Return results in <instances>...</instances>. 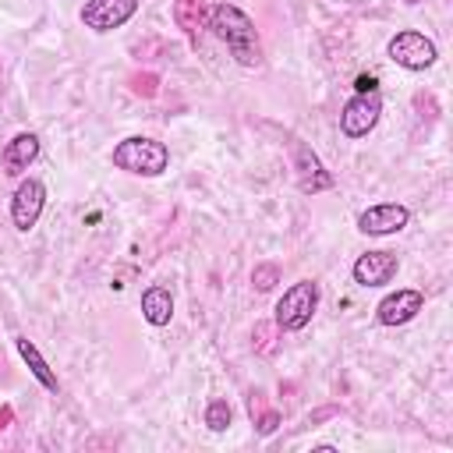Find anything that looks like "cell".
<instances>
[{"label": "cell", "instance_id": "obj_19", "mask_svg": "<svg viewBox=\"0 0 453 453\" xmlns=\"http://www.w3.org/2000/svg\"><path fill=\"white\" fill-rule=\"evenodd\" d=\"M251 283H255L258 290H273V287L280 283V269H276L273 262H262V265H255V273H251Z\"/></svg>", "mask_w": 453, "mask_h": 453}, {"label": "cell", "instance_id": "obj_6", "mask_svg": "<svg viewBox=\"0 0 453 453\" xmlns=\"http://www.w3.org/2000/svg\"><path fill=\"white\" fill-rule=\"evenodd\" d=\"M42 209H46V184L39 177H25L14 188V198H11V223H14V230L28 234L39 223Z\"/></svg>", "mask_w": 453, "mask_h": 453}, {"label": "cell", "instance_id": "obj_18", "mask_svg": "<svg viewBox=\"0 0 453 453\" xmlns=\"http://www.w3.org/2000/svg\"><path fill=\"white\" fill-rule=\"evenodd\" d=\"M230 403L226 400H212L209 407H205V425L212 428V432H226L230 428Z\"/></svg>", "mask_w": 453, "mask_h": 453}, {"label": "cell", "instance_id": "obj_8", "mask_svg": "<svg viewBox=\"0 0 453 453\" xmlns=\"http://www.w3.org/2000/svg\"><path fill=\"white\" fill-rule=\"evenodd\" d=\"M138 11V0H85L81 7V25L92 32H113L127 25Z\"/></svg>", "mask_w": 453, "mask_h": 453}, {"label": "cell", "instance_id": "obj_9", "mask_svg": "<svg viewBox=\"0 0 453 453\" xmlns=\"http://www.w3.org/2000/svg\"><path fill=\"white\" fill-rule=\"evenodd\" d=\"M411 223V209L400 205V202H379V205H368L361 216H357V230L368 234V237H386V234H396Z\"/></svg>", "mask_w": 453, "mask_h": 453}, {"label": "cell", "instance_id": "obj_15", "mask_svg": "<svg viewBox=\"0 0 453 453\" xmlns=\"http://www.w3.org/2000/svg\"><path fill=\"white\" fill-rule=\"evenodd\" d=\"M14 343H18V354L25 357V365H28V372H32V375L39 379V386H42V389H50V393H57V389H60V382H57V375H53V368L46 365V357L39 354V347H35V343H32L28 336H18Z\"/></svg>", "mask_w": 453, "mask_h": 453}, {"label": "cell", "instance_id": "obj_20", "mask_svg": "<svg viewBox=\"0 0 453 453\" xmlns=\"http://www.w3.org/2000/svg\"><path fill=\"white\" fill-rule=\"evenodd\" d=\"M273 333H276V322H258V326H255V333H251L255 350L269 354V350H273Z\"/></svg>", "mask_w": 453, "mask_h": 453}, {"label": "cell", "instance_id": "obj_5", "mask_svg": "<svg viewBox=\"0 0 453 453\" xmlns=\"http://www.w3.org/2000/svg\"><path fill=\"white\" fill-rule=\"evenodd\" d=\"M379 113H382V96L379 88L375 92H354L343 110H340V131L347 138H365L375 124H379Z\"/></svg>", "mask_w": 453, "mask_h": 453}, {"label": "cell", "instance_id": "obj_1", "mask_svg": "<svg viewBox=\"0 0 453 453\" xmlns=\"http://www.w3.org/2000/svg\"><path fill=\"white\" fill-rule=\"evenodd\" d=\"M205 28H212V35L219 42H226L230 57L241 64V67H258L262 64V46H258V32H255V21L234 7V4H216L209 11V21Z\"/></svg>", "mask_w": 453, "mask_h": 453}, {"label": "cell", "instance_id": "obj_12", "mask_svg": "<svg viewBox=\"0 0 453 453\" xmlns=\"http://www.w3.org/2000/svg\"><path fill=\"white\" fill-rule=\"evenodd\" d=\"M35 159H39V138L32 131H21L4 145V173L7 177H21Z\"/></svg>", "mask_w": 453, "mask_h": 453}, {"label": "cell", "instance_id": "obj_21", "mask_svg": "<svg viewBox=\"0 0 453 453\" xmlns=\"http://www.w3.org/2000/svg\"><path fill=\"white\" fill-rule=\"evenodd\" d=\"M379 88V78L375 74H361L357 81H354V92H375Z\"/></svg>", "mask_w": 453, "mask_h": 453}, {"label": "cell", "instance_id": "obj_13", "mask_svg": "<svg viewBox=\"0 0 453 453\" xmlns=\"http://www.w3.org/2000/svg\"><path fill=\"white\" fill-rule=\"evenodd\" d=\"M142 319L149 326H156V329L159 326H170V319H173V297H170L166 287L152 283V287L142 290Z\"/></svg>", "mask_w": 453, "mask_h": 453}, {"label": "cell", "instance_id": "obj_4", "mask_svg": "<svg viewBox=\"0 0 453 453\" xmlns=\"http://www.w3.org/2000/svg\"><path fill=\"white\" fill-rule=\"evenodd\" d=\"M386 50H389V60L400 64V67H407V71H425V67H432L435 57H439L435 42H432L425 32H414V28L396 32Z\"/></svg>", "mask_w": 453, "mask_h": 453}, {"label": "cell", "instance_id": "obj_16", "mask_svg": "<svg viewBox=\"0 0 453 453\" xmlns=\"http://www.w3.org/2000/svg\"><path fill=\"white\" fill-rule=\"evenodd\" d=\"M248 414H251V425H255L258 435H273V432L280 428V411L269 407L265 393H258V389L248 396Z\"/></svg>", "mask_w": 453, "mask_h": 453}, {"label": "cell", "instance_id": "obj_10", "mask_svg": "<svg viewBox=\"0 0 453 453\" xmlns=\"http://www.w3.org/2000/svg\"><path fill=\"white\" fill-rule=\"evenodd\" d=\"M396 269H400V258L393 251H365L357 255L350 276L357 287H386L396 276Z\"/></svg>", "mask_w": 453, "mask_h": 453}, {"label": "cell", "instance_id": "obj_2", "mask_svg": "<svg viewBox=\"0 0 453 453\" xmlns=\"http://www.w3.org/2000/svg\"><path fill=\"white\" fill-rule=\"evenodd\" d=\"M113 166L124 170V173H134V177H159L166 166H170V149L156 138H145V134H131L124 142H117L113 149Z\"/></svg>", "mask_w": 453, "mask_h": 453}, {"label": "cell", "instance_id": "obj_22", "mask_svg": "<svg viewBox=\"0 0 453 453\" xmlns=\"http://www.w3.org/2000/svg\"><path fill=\"white\" fill-rule=\"evenodd\" d=\"M11 421H14V407H11V403H4V407H0V432H4Z\"/></svg>", "mask_w": 453, "mask_h": 453}, {"label": "cell", "instance_id": "obj_14", "mask_svg": "<svg viewBox=\"0 0 453 453\" xmlns=\"http://www.w3.org/2000/svg\"><path fill=\"white\" fill-rule=\"evenodd\" d=\"M173 21H177V28H184V35L191 42H198V32L209 21V4L205 0H173Z\"/></svg>", "mask_w": 453, "mask_h": 453}, {"label": "cell", "instance_id": "obj_11", "mask_svg": "<svg viewBox=\"0 0 453 453\" xmlns=\"http://www.w3.org/2000/svg\"><path fill=\"white\" fill-rule=\"evenodd\" d=\"M421 308H425V294L403 287V290L386 294V297L375 304V319H379L382 326H403V322H411Z\"/></svg>", "mask_w": 453, "mask_h": 453}, {"label": "cell", "instance_id": "obj_3", "mask_svg": "<svg viewBox=\"0 0 453 453\" xmlns=\"http://www.w3.org/2000/svg\"><path fill=\"white\" fill-rule=\"evenodd\" d=\"M319 308V283L315 280H297L283 290V297L276 301V329L283 333H297L311 322Z\"/></svg>", "mask_w": 453, "mask_h": 453}, {"label": "cell", "instance_id": "obj_17", "mask_svg": "<svg viewBox=\"0 0 453 453\" xmlns=\"http://www.w3.org/2000/svg\"><path fill=\"white\" fill-rule=\"evenodd\" d=\"M127 85H131V92H134V96L152 99V96L159 92V74H156V71H134V74L127 78Z\"/></svg>", "mask_w": 453, "mask_h": 453}, {"label": "cell", "instance_id": "obj_7", "mask_svg": "<svg viewBox=\"0 0 453 453\" xmlns=\"http://www.w3.org/2000/svg\"><path fill=\"white\" fill-rule=\"evenodd\" d=\"M290 156H294V170H297V188L304 195H319V191H329L336 184L333 173L322 166V159L301 138H290Z\"/></svg>", "mask_w": 453, "mask_h": 453}]
</instances>
